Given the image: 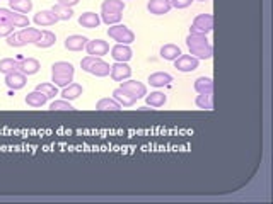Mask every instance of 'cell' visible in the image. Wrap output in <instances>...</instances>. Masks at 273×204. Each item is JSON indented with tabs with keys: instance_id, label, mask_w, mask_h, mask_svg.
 <instances>
[{
	"instance_id": "cell-15",
	"label": "cell",
	"mask_w": 273,
	"mask_h": 204,
	"mask_svg": "<svg viewBox=\"0 0 273 204\" xmlns=\"http://www.w3.org/2000/svg\"><path fill=\"white\" fill-rule=\"evenodd\" d=\"M57 22H58L57 16H55L51 10H39L34 16L36 26H45V28H48V26H53V24H57Z\"/></svg>"
},
{
	"instance_id": "cell-19",
	"label": "cell",
	"mask_w": 273,
	"mask_h": 204,
	"mask_svg": "<svg viewBox=\"0 0 273 204\" xmlns=\"http://www.w3.org/2000/svg\"><path fill=\"white\" fill-rule=\"evenodd\" d=\"M17 34H19V38L24 41V44H29V43L34 44L36 41L41 38L43 31H39V29H36V28H24L23 31H19Z\"/></svg>"
},
{
	"instance_id": "cell-42",
	"label": "cell",
	"mask_w": 273,
	"mask_h": 204,
	"mask_svg": "<svg viewBox=\"0 0 273 204\" xmlns=\"http://www.w3.org/2000/svg\"><path fill=\"white\" fill-rule=\"evenodd\" d=\"M198 2H206V0H198Z\"/></svg>"
},
{
	"instance_id": "cell-30",
	"label": "cell",
	"mask_w": 273,
	"mask_h": 204,
	"mask_svg": "<svg viewBox=\"0 0 273 204\" xmlns=\"http://www.w3.org/2000/svg\"><path fill=\"white\" fill-rule=\"evenodd\" d=\"M34 90H39L41 94H45L48 99L50 97H55V95H58V88L55 84H50V82H43V84H38L36 85Z\"/></svg>"
},
{
	"instance_id": "cell-36",
	"label": "cell",
	"mask_w": 273,
	"mask_h": 204,
	"mask_svg": "<svg viewBox=\"0 0 273 204\" xmlns=\"http://www.w3.org/2000/svg\"><path fill=\"white\" fill-rule=\"evenodd\" d=\"M50 109L51 111H72V104L70 101H65V99H62V101H53L50 104Z\"/></svg>"
},
{
	"instance_id": "cell-5",
	"label": "cell",
	"mask_w": 273,
	"mask_h": 204,
	"mask_svg": "<svg viewBox=\"0 0 273 204\" xmlns=\"http://www.w3.org/2000/svg\"><path fill=\"white\" fill-rule=\"evenodd\" d=\"M198 65H200V60L191 57V55H181V57L174 60V68L183 73L193 72V70L198 68Z\"/></svg>"
},
{
	"instance_id": "cell-41",
	"label": "cell",
	"mask_w": 273,
	"mask_h": 204,
	"mask_svg": "<svg viewBox=\"0 0 273 204\" xmlns=\"http://www.w3.org/2000/svg\"><path fill=\"white\" fill-rule=\"evenodd\" d=\"M79 2L80 0H57V3H60V5H64V7H73Z\"/></svg>"
},
{
	"instance_id": "cell-39",
	"label": "cell",
	"mask_w": 273,
	"mask_h": 204,
	"mask_svg": "<svg viewBox=\"0 0 273 204\" xmlns=\"http://www.w3.org/2000/svg\"><path fill=\"white\" fill-rule=\"evenodd\" d=\"M191 2L193 0H171V5L174 9H186V7L191 5Z\"/></svg>"
},
{
	"instance_id": "cell-1",
	"label": "cell",
	"mask_w": 273,
	"mask_h": 204,
	"mask_svg": "<svg viewBox=\"0 0 273 204\" xmlns=\"http://www.w3.org/2000/svg\"><path fill=\"white\" fill-rule=\"evenodd\" d=\"M73 65L68 61H57L51 66V82L57 87H67L68 84L73 82Z\"/></svg>"
},
{
	"instance_id": "cell-6",
	"label": "cell",
	"mask_w": 273,
	"mask_h": 204,
	"mask_svg": "<svg viewBox=\"0 0 273 204\" xmlns=\"http://www.w3.org/2000/svg\"><path fill=\"white\" fill-rule=\"evenodd\" d=\"M86 51H87V55H91V57L102 58L104 55L109 53V44L102 39H92V41H87Z\"/></svg>"
},
{
	"instance_id": "cell-14",
	"label": "cell",
	"mask_w": 273,
	"mask_h": 204,
	"mask_svg": "<svg viewBox=\"0 0 273 204\" xmlns=\"http://www.w3.org/2000/svg\"><path fill=\"white\" fill-rule=\"evenodd\" d=\"M87 39L86 36H80V34H72L65 39V48L68 51H82L86 50V44H87Z\"/></svg>"
},
{
	"instance_id": "cell-3",
	"label": "cell",
	"mask_w": 273,
	"mask_h": 204,
	"mask_svg": "<svg viewBox=\"0 0 273 204\" xmlns=\"http://www.w3.org/2000/svg\"><path fill=\"white\" fill-rule=\"evenodd\" d=\"M213 31L212 14H198L190 28V34H208Z\"/></svg>"
},
{
	"instance_id": "cell-8",
	"label": "cell",
	"mask_w": 273,
	"mask_h": 204,
	"mask_svg": "<svg viewBox=\"0 0 273 204\" xmlns=\"http://www.w3.org/2000/svg\"><path fill=\"white\" fill-rule=\"evenodd\" d=\"M26 82H28V79H26V75L21 73L19 70H14V72L5 75V85L10 90H21V88H24Z\"/></svg>"
},
{
	"instance_id": "cell-25",
	"label": "cell",
	"mask_w": 273,
	"mask_h": 204,
	"mask_svg": "<svg viewBox=\"0 0 273 204\" xmlns=\"http://www.w3.org/2000/svg\"><path fill=\"white\" fill-rule=\"evenodd\" d=\"M9 7L10 10L19 14H28L33 9V2L31 0H9Z\"/></svg>"
},
{
	"instance_id": "cell-31",
	"label": "cell",
	"mask_w": 273,
	"mask_h": 204,
	"mask_svg": "<svg viewBox=\"0 0 273 204\" xmlns=\"http://www.w3.org/2000/svg\"><path fill=\"white\" fill-rule=\"evenodd\" d=\"M96 109H99V111H120L121 106L116 101H114V99L104 97V99H101V101L96 104Z\"/></svg>"
},
{
	"instance_id": "cell-24",
	"label": "cell",
	"mask_w": 273,
	"mask_h": 204,
	"mask_svg": "<svg viewBox=\"0 0 273 204\" xmlns=\"http://www.w3.org/2000/svg\"><path fill=\"white\" fill-rule=\"evenodd\" d=\"M84 88L80 84H68L67 87H64V90H62V97L65 99V101H73V99H77L79 95H82Z\"/></svg>"
},
{
	"instance_id": "cell-38",
	"label": "cell",
	"mask_w": 273,
	"mask_h": 204,
	"mask_svg": "<svg viewBox=\"0 0 273 204\" xmlns=\"http://www.w3.org/2000/svg\"><path fill=\"white\" fill-rule=\"evenodd\" d=\"M12 12L10 9H2L0 7V24H10V19H12ZM12 26V24H10Z\"/></svg>"
},
{
	"instance_id": "cell-21",
	"label": "cell",
	"mask_w": 273,
	"mask_h": 204,
	"mask_svg": "<svg viewBox=\"0 0 273 204\" xmlns=\"http://www.w3.org/2000/svg\"><path fill=\"white\" fill-rule=\"evenodd\" d=\"M195 90L198 92V94H212L213 92V80L210 79V77H198L197 80H195Z\"/></svg>"
},
{
	"instance_id": "cell-2",
	"label": "cell",
	"mask_w": 273,
	"mask_h": 204,
	"mask_svg": "<svg viewBox=\"0 0 273 204\" xmlns=\"http://www.w3.org/2000/svg\"><path fill=\"white\" fill-rule=\"evenodd\" d=\"M80 66H82L84 72L91 73L94 77H99V79L108 77L111 73V65L109 63H106L99 57H91V55H87L86 58L80 60Z\"/></svg>"
},
{
	"instance_id": "cell-9",
	"label": "cell",
	"mask_w": 273,
	"mask_h": 204,
	"mask_svg": "<svg viewBox=\"0 0 273 204\" xmlns=\"http://www.w3.org/2000/svg\"><path fill=\"white\" fill-rule=\"evenodd\" d=\"M111 57L114 61H121V63H127L128 60H132V57H134V51H132V48L128 46V44H114L111 48Z\"/></svg>"
},
{
	"instance_id": "cell-32",
	"label": "cell",
	"mask_w": 273,
	"mask_h": 204,
	"mask_svg": "<svg viewBox=\"0 0 273 204\" xmlns=\"http://www.w3.org/2000/svg\"><path fill=\"white\" fill-rule=\"evenodd\" d=\"M210 44L206 39V34H188L186 38V46L188 48H195V46H205Z\"/></svg>"
},
{
	"instance_id": "cell-40",
	"label": "cell",
	"mask_w": 273,
	"mask_h": 204,
	"mask_svg": "<svg viewBox=\"0 0 273 204\" xmlns=\"http://www.w3.org/2000/svg\"><path fill=\"white\" fill-rule=\"evenodd\" d=\"M14 32V26L10 24H0V38H7Z\"/></svg>"
},
{
	"instance_id": "cell-18",
	"label": "cell",
	"mask_w": 273,
	"mask_h": 204,
	"mask_svg": "<svg viewBox=\"0 0 273 204\" xmlns=\"http://www.w3.org/2000/svg\"><path fill=\"white\" fill-rule=\"evenodd\" d=\"M190 55L198 60H210L213 57V48L212 44H205V46H195V48H188Z\"/></svg>"
},
{
	"instance_id": "cell-35",
	"label": "cell",
	"mask_w": 273,
	"mask_h": 204,
	"mask_svg": "<svg viewBox=\"0 0 273 204\" xmlns=\"http://www.w3.org/2000/svg\"><path fill=\"white\" fill-rule=\"evenodd\" d=\"M101 21L108 26L120 24L121 21V12H102L101 14Z\"/></svg>"
},
{
	"instance_id": "cell-26",
	"label": "cell",
	"mask_w": 273,
	"mask_h": 204,
	"mask_svg": "<svg viewBox=\"0 0 273 204\" xmlns=\"http://www.w3.org/2000/svg\"><path fill=\"white\" fill-rule=\"evenodd\" d=\"M125 2L123 0H104L101 3V12H123Z\"/></svg>"
},
{
	"instance_id": "cell-10",
	"label": "cell",
	"mask_w": 273,
	"mask_h": 204,
	"mask_svg": "<svg viewBox=\"0 0 273 204\" xmlns=\"http://www.w3.org/2000/svg\"><path fill=\"white\" fill-rule=\"evenodd\" d=\"M111 79L114 82H123V80H128L132 77V68L127 65V63H121V61H116L114 65H111Z\"/></svg>"
},
{
	"instance_id": "cell-29",
	"label": "cell",
	"mask_w": 273,
	"mask_h": 204,
	"mask_svg": "<svg viewBox=\"0 0 273 204\" xmlns=\"http://www.w3.org/2000/svg\"><path fill=\"white\" fill-rule=\"evenodd\" d=\"M55 41H57V34H55V32H51V31H43L41 38L36 41L34 44H36L38 48H50V46H53V44H55Z\"/></svg>"
},
{
	"instance_id": "cell-22",
	"label": "cell",
	"mask_w": 273,
	"mask_h": 204,
	"mask_svg": "<svg viewBox=\"0 0 273 204\" xmlns=\"http://www.w3.org/2000/svg\"><path fill=\"white\" fill-rule=\"evenodd\" d=\"M179 57H181V48L176 46V44H164L161 48V58H164V60L174 61Z\"/></svg>"
},
{
	"instance_id": "cell-12",
	"label": "cell",
	"mask_w": 273,
	"mask_h": 204,
	"mask_svg": "<svg viewBox=\"0 0 273 204\" xmlns=\"http://www.w3.org/2000/svg\"><path fill=\"white\" fill-rule=\"evenodd\" d=\"M147 9L154 16H164V14H168L172 9V5H171V0H149Z\"/></svg>"
},
{
	"instance_id": "cell-7",
	"label": "cell",
	"mask_w": 273,
	"mask_h": 204,
	"mask_svg": "<svg viewBox=\"0 0 273 204\" xmlns=\"http://www.w3.org/2000/svg\"><path fill=\"white\" fill-rule=\"evenodd\" d=\"M120 87L123 88V90H127L128 94H132L134 97H136V99H142V97H145L147 95V87L138 80H123Z\"/></svg>"
},
{
	"instance_id": "cell-20",
	"label": "cell",
	"mask_w": 273,
	"mask_h": 204,
	"mask_svg": "<svg viewBox=\"0 0 273 204\" xmlns=\"http://www.w3.org/2000/svg\"><path fill=\"white\" fill-rule=\"evenodd\" d=\"M168 102V95L164 94V92H150L149 95H145V104L149 107H156V109H159L164 104Z\"/></svg>"
},
{
	"instance_id": "cell-28",
	"label": "cell",
	"mask_w": 273,
	"mask_h": 204,
	"mask_svg": "<svg viewBox=\"0 0 273 204\" xmlns=\"http://www.w3.org/2000/svg\"><path fill=\"white\" fill-rule=\"evenodd\" d=\"M195 104H197L200 109L212 111L213 109V95L212 94H198L197 99H195Z\"/></svg>"
},
{
	"instance_id": "cell-11",
	"label": "cell",
	"mask_w": 273,
	"mask_h": 204,
	"mask_svg": "<svg viewBox=\"0 0 273 204\" xmlns=\"http://www.w3.org/2000/svg\"><path fill=\"white\" fill-rule=\"evenodd\" d=\"M39 68H41V65H39V61L36 58H23V60H19V63H17V70L21 73H24L26 77L38 73Z\"/></svg>"
},
{
	"instance_id": "cell-33",
	"label": "cell",
	"mask_w": 273,
	"mask_h": 204,
	"mask_svg": "<svg viewBox=\"0 0 273 204\" xmlns=\"http://www.w3.org/2000/svg\"><path fill=\"white\" fill-rule=\"evenodd\" d=\"M17 63L19 61L14 60V58H3V60H0V73L7 75V73L17 70Z\"/></svg>"
},
{
	"instance_id": "cell-16",
	"label": "cell",
	"mask_w": 273,
	"mask_h": 204,
	"mask_svg": "<svg viewBox=\"0 0 273 204\" xmlns=\"http://www.w3.org/2000/svg\"><path fill=\"white\" fill-rule=\"evenodd\" d=\"M172 82V75L171 73H166V72H156L152 73V75L149 77V84L152 85V87H166V85H169Z\"/></svg>"
},
{
	"instance_id": "cell-17",
	"label": "cell",
	"mask_w": 273,
	"mask_h": 204,
	"mask_svg": "<svg viewBox=\"0 0 273 204\" xmlns=\"http://www.w3.org/2000/svg\"><path fill=\"white\" fill-rule=\"evenodd\" d=\"M79 24L82 26V28L94 29L101 24V17L96 12H84V14H80V17H79Z\"/></svg>"
},
{
	"instance_id": "cell-34",
	"label": "cell",
	"mask_w": 273,
	"mask_h": 204,
	"mask_svg": "<svg viewBox=\"0 0 273 204\" xmlns=\"http://www.w3.org/2000/svg\"><path fill=\"white\" fill-rule=\"evenodd\" d=\"M10 24L14 28H29V19L24 16V14H19V12H12V19H10Z\"/></svg>"
},
{
	"instance_id": "cell-13",
	"label": "cell",
	"mask_w": 273,
	"mask_h": 204,
	"mask_svg": "<svg viewBox=\"0 0 273 204\" xmlns=\"http://www.w3.org/2000/svg\"><path fill=\"white\" fill-rule=\"evenodd\" d=\"M113 99L120 104L121 107H134L135 102L138 101V99L134 97L132 94H128V92L123 90L121 87H118V88H114L113 90Z\"/></svg>"
},
{
	"instance_id": "cell-4",
	"label": "cell",
	"mask_w": 273,
	"mask_h": 204,
	"mask_svg": "<svg viewBox=\"0 0 273 204\" xmlns=\"http://www.w3.org/2000/svg\"><path fill=\"white\" fill-rule=\"evenodd\" d=\"M108 36L114 41H118V43L121 44H130L135 41V34L132 29H128L127 26L123 24H114L111 28L108 29Z\"/></svg>"
},
{
	"instance_id": "cell-37",
	"label": "cell",
	"mask_w": 273,
	"mask_h": 204,
	"mask_svg": "<svg viewBox=\"0 0 273 204\" xmlns=\"http://www.w3.org/2000/svg\"><path fill=\"white\" fill-rule=\"evenodd\" d=\"M7 44H9L10 48H21V46H26L24 41L19 38V34H17V32H12V34L7 36Z\"/></svg>"
},
{
	"instance_id": "cell-27",
	"label": "cell",
	"mask_w": 273,
	"mask_h": 204,
	"mask_svg": "<svg viewBox=\"0 0 273 204\" xmlns=\"http://www.w3.org/2000/svg\"><path fill=\"white\" fill-rule=\"evenodd\" d=\"M51 12L57 16L58 21H70L73 17L72 7H64V5H60V3H57V5L51 7Z\"/></svg>"
},
{
	"instance_id": "cell-23",
	"label": "cell",
	"mask_w": 273,
	"mask_h": 204,
	"mask_svg": "<svg viewBox=\"0 0 273 204\" xmlns=\"http://www.w3.org/2000/svg\"><path fill=\"white\" fill-rule=\"evenodd\" d=\"M46 101H48V97L45 94H41L39 90H33L26 95V104H28L29 107H43L46 104Z\"/></svg>"
}]
</instances>
